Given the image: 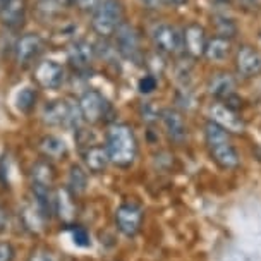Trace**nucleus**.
<instances>
[{"label":"nucleus","instance_id":"bb28decb","mask_svg":"<svg viewBox=\"0 0 261 261\" xmlns=\"http://www.w3.org/2000/svg\"><path fill=\"white\" fill-rule=\"evenodd\" d=\"M72 241H74V244L79 246V248H88V246H91L90 234H88L83 227H74L72 228Z\"/></svg>","mask_w":261,"mask_h":261},{"label":"nucleus","instance_id":"393cba45","mask_svg":"<svg viewBox=\"0 0 261 261\" xmlns=\"http://www.w3.org/2000/svg\"><path fill=\"white\" fill-rule=\"evenodd\" d=\"M86 186H88V174L79 165H72L71 170H69L67 189L71 191L74 196H77V194L85 193Z\"/></svg>","mask_w":261,"mask_h":261},{"label":"nucleus","instance_id":"20e7f679","mask_svg":"<svg viewBox=\"0 0 261 261\" xmlns=\"http://www.w3.org/2000/svg\"><path fill=\"white\" fill-rule=\"evenodd\" d=\"M43 122L48 125H67V127H79L83 115L79 110V105L67 103L65 100H54L48 101L43 107Z\"/></svg>","mask_w":261,"mask_h":261},{"label":"nucleus","instance_id":"7c9ffc66","mask_svg":"<svg viewBox=\"0 0 261 261\" xmlns=\"http://www.w3.org/2000/svg\"><path fill=\"white\" fill-rule=\"evenodd\" d=\"M7 223H9V215H7L6 208L0 206V234L7 230Z\"/></svg>","mask_w":261,"mask_h":261},{"label":"nucleus","instance_id":"6ab92c4d","mask_svg":"<svg viewBox=\"0 0 261 261\" xmlns=\"http://www.w3.org/2000/svg\"><path fill=\"white\" fill-rule=\"evenodd\" d=\"M83 160H85L88 170L93 172V174H101L110 162L105 146H88L83 151Z\"/></svg>","mask_w":261,"mask_h":261},{"label":"nucleus","instance_id":"1a4fd4ad","mask_svg":"<svg viewBox=\"0 0 261 261\" xmlns=\"http://www.w3.org/2000/svg\"><path fill=\"white\" fill-rule=\"evenodd\" d=\"M151 38L156 48L163 54H175L182 45V36L177 31V28L167 24V22H162V24L153 28Z\"/></svg>","mask_w":261,"mask_h":261},{"label":"nucleus","instance_id":"f3484780","mask_svg":"<svg viewBox=\"0 0 261 261\" xmlns=\"http://www.w3.org/2000/svg\"><path fill=\"white\" fill-rule=\"evenodd\" d=\"M55 179H57L55 167L52 165V162L46 160V158H41V160H38L31 167V186L52 189Z\"/></svg>","mask_w":261,"mask_h":261},{"label":"nucleus","instance_id":"423d86ee","mask_svg":"<svg viewBox=\"0 0 261 261\" xmlns=\"http://www.w3.org/2000/svg\"><path fill=\"white\" fill-rule=\"evenodd\" d=\"M43 48H45V41L40 35H36V33L22 35L21 38L17 40L16 46H14L16 62L22 65V67H26V65H30L33 60L43 52Z\"/></svg>","mask_w":261,"mask_h":261},{"label":"nucleus","instance_id":"b1692460","mask_svg":"<svg viewBox=\"0 0 261 261\" xmlns=\"http://www.w3.org/2000/svg\"><path fill=\"white\" fill-rule=\"evenodd\" d=\"M19 215H21V220H22V223H24V227L28 228V230H31V232H40L41 230V225H43L45 218L40 213V210L35 206V203L28 204V206L22 208Z\"/></svg>","mask_w":261,"mask_h":261},{"label":"nucleus","instance_id":"dca6fc26","mask_svg":"<svg viewBox=\"0 0 261 261\" xmlns=\"http://www.w3.org/2000/svg\"><path fill=\"white\" fill-rule=\"evenodd\" d=\"M69 62L79 72L90 69L93 62V46L86 40L74 41L71 48H69Z\"/></svg>","mask_w":261,"mask_h":261},{"label":"nucleus","instance_id":"0eeeda50","mask_svg":"<svg viewBox=\"0 0 261 261\" xmlns=\"http://www.w3.org/2000/svg\"><path fill=\"white\" fill-rule=\"evenodd\" d=\"M143 213L134 203H124L115 210V225L125 237H134L141 227Z\"/></svg>","mask_w":261,"mask_h":261},{"label":"nucleus","instance_id":"39448f33","mask_svg":"<svg viewBox=\"0 0 261 261\" xmlns=\"http://www.w3.org/2000/svg\"><path fill=\"white\" fill-rule=\"evenodd\" d=\"M77 105L79 110H81L83 119L90 124L100 122L107 115V110H109V103H107L105 96L96 90H88L83 93Z\"/></svg>","mask_w":261,"mask_h":261},{"label":"nucleus","instance_id":"f704fd0d","mask_svg":"<svg viewBox=\"0 0 261 261\" xmlns=\"http://www.w3.org/2000/svg\"><path fill=\"white\" fill-rule=\"evenodd\" d=\"M2 2H4V0H0V4H2Z\"/></svg>","mask_w":261,"mask_h":261},{"label":"nucleus","instance_id":"72a5a7b5","mask_svg":"<svg viewBox=\"0 0 261 261\" xmlns=\"http://www.w3.org/2000/svg\"><path fill=\"white\" fill-rule=\"evenodd\" d=\"M188 0H163V4H167V6H172V7H177V6H182L186 4Z\"/></svg>","mask_w":261,"mask_h":261},{"label":"nucleus","instance_id":"4be33fe9","mask_svg":"<svg viewBox=\"0 0 261 261\" xmlns=\"http://www.w3.org/2000/svg\"><path fill=\"white\" fill-rule=\"evenodd\" d=\"M62 14V4L60 0H36L35 4V16L40 21L48 22L54 21Z\"/></svg>","mask_w":261,"mask_h":261},{"label":"nucleus","instance_id":"2f4dec72","mask_svg":"<svg viewBox=\"0 0 261 261\" xmlns=\"http://www.w3.org/2000/svg\"><path fill=\"white\" fill-rule=\"evenodd\" d=\"M30 261H54V258L48 253H43V251H36V253L31 254Z\"/></svg>","mask_w":261,"mask_h":261},{"label":"nucleus","instance_id":"4468645a","mask_svg":"<svg viewBox=\"0 0 261 261\" xmlns=\"http://www.w3.org/2000/svg\"><path fill=\"white\" fill-rule=\"evenodd\" d=\"M160 119L163 125H165V130L170 136V139H174L177 143H182L186 136H188V127H186L182 114L175 109H163L160 112Z\"/></svg>","mask_w":261,"mask_h":261},{"label":"nucleus","instance_id":"f03ea898","mask_svg":"<svg viewBox=\"0 0 261 261\" xmlns=\"http://www.w3.org/2000/svg\"><path fill=\"white\" fill-rule=\"evenodd\" d=\"M204 138H206L210 155L217 165H220L225 170L236 169L239 165V156H237V151L225 129H222L215 122H208L204 127Z\"/></svg>","mask_w":261,"mask_h":261},{"label":"nucleus","instance_id":"f8f14e48","mask_svg":"<svg viewBox=\"0 0 261 261\" xmlns=\"http://www.w3.org/2000/svg\"><path fill=\"white\" fill-rule=\"evenodd\" d=\"M210 115H212V122L220 125L227 133H242L244 130V122L228 105L215 103L210 109Z\"/></svg>","mask_w":261,"mask_h":261},{"label":"nucleus","instance_id":"c85d7f7f","mask_svg":"<svg viewBox=\"0 0 261 261\" xmlns=\"http://www.w3.org/2000/svg\"><path fill=\"white\" fill-rule=\"evenodd\" d=\"M153 90H156V79L153 76H144L139 81V91L146 95V93H151Z\"/></svg>","mask_w":261,"mask_h":261},{"label":"nucleus","instance_id":"9d476101","mask_svg":"<svg viewBox=\"0 0 261 261\" xmlns=\"http://www.w3.org/2000/svg\"><path fill=\"white\" fill-rule=\"evenodd\" d=\"M64 77V67L55 60H43L35 69L36 83L45 90H57V88L62 86Z\"/></svg>","mask_w":261,"mask_h":261},{"label":"nucleus","instance_id":"ddd939ff","mask_svg":"<svg viewBox=\"0 0 261 261\" xmlns=\"http://www.w3.org/2000/svg\"><path fill=\"white\" fill-rule=\"evenodd\" d=\"M26 7V0H4L0 4V22L9 30L19 28L24 21Z\"/></svg>","mask_w":261,"mask_h":261},{"label":"nucleus","instance_id":"2eb2a0df","mask_svg":"<svg viewBox=\"0 0 261 261\" xmlns=\"http://www.w3.org/2000/svg\"><path fill=\"white\" fill-rule=\"evenodd\" d=\"M54 213H57L60 222L71 223L76 217L74 194L67 188H60L54 193Z\"/></svg>","mask_w":261,"mask_h":261},{"label":"nucleus","instance_id":"aec40b11","mask_svg":"<svg viewBox=\"0 0 261 261\" xmlns=\"http://www.w3.org/2000/svg\"><path fill=\"white\" fill-rule=\"evenodd\" d=\"M38 148L46 160H62L67 155V144L64 143V139H60L57 136L41 138Z\"/></svg>","mask_w":261,"mask_h":261},{"label":"nucleus","instance_id":"7ed1b4c3","mask_svg":"<svg viewBox=\"0 0 261 261\" xmlns=\"http://www.w3.org/2000/svg\"><path fill=\"white\" fill-rule=\"evenodd\" d=\"M122 24V4L120 0H101L93 11L91 28L96 35L109 38Z\"/></svg>","mask_w":261,"mask_h":261},{"label":"nucleus","instance_id":"412c9836","mask_svg":"<svg viewBox=\"0 0 261 261\" xmlns=\"http://www.w3.org/2000/svg\"><path fill=\"white\" fill-rule=\"evenodd\" d=\"M230 41H228L225 36H213L212 40L206 41V48H204V55H206L208 60H213V62H222L228 57L230 54Z\"/></svg>","mask_w":261,"mask_h":261},{"label":"nucleus","instance_id":"473e14b6","mask_svg":"<svg viewBox=\"0 0 261 261\" xmlns=\"http://www.w3.org/2000/svg\"><path fill=\"white\" fill-rule=\"evenodd\" d=\"M141 2L146 6L148 9H158L163 4V0H141Z\"/></svg>","mask_w":261,"mask_h":261},{"label":"nucleus","instance_id":"a878e982","mask_svg":"<svg viewBox=\"0 0 261 261\" xmlns=\"http://www.w3.org/2000/svg\"><path fill=\"white\" fill-rule=\"evenodd\" d=\"M36 103V91L33 88H22L21 91H17L16 95V109L22 112V114H28Z\"/></svg>","mask_w":261,"mask_h":261},{"label":"nucleus","instance_id":"f257e3e1","mask_svg":"<svg viewBox=\"0 0 261 261\" xmlns=\"http://www.w3.org/2000/svg\"><path fill=\"white\" fill-rule=\"evenodd\" d=\"M107 155L109 160L117 167L133 165L138 155V141L133 129L125 124H114L107 133Z\"/></svg>","mask_w":261,"mask_h":261},{"label":"nucleus","instance_id":"5701e85b","mask_svg":"<svg viewBox=\"0 0 261 261\" xmlns=\"http://www.w3.org/2000/svg\"><path fill=\"white\" fill-rule=\"evenodd\" d=\"M234 88H236V81L230 74H217L210 81V93L218 98H228L234 93Z\"/></svg>","mask_w":261,"mask_h":261},{"label":"nucleus","instance_id":"cd10ccee","mask_svg":"<svg viewBox=\"0 0 261 261\" xmlns=\"http://www.w3.org/2000/svg\"><path fill=\"white\" fill-rule=\"evenodd\" d=\"M101 0H72V4L83 12H93Z\"/></svg>","mask_w":261,"mask_h":261},{"label":"nucleus","instance_id":"a211bd4d","mask_svg":"<svg viewBox=\"0 0 261 261\" xmlns=\"http://www.w3.org/2000/svg\"><path fill=\"white\" fill-rule=\"evenodd\" d=\"M184 46L186 50L193 55V57H199L204 55V48H206V35L204 30L199 24H189L184 31Z\"/></svg>","mask_w":261,"mask_h":261},{"label":"nucleus","instance_id":"c756f323","mask_svg":"<svg viewBox=\"0 0 261 261\" xmlns=\"http://www.w3.org/2000/svg\"><path fill=\"white\" fill-rule=\"evenodd\" d=\"M14 251L11 242H0V261H12L14 259Z\"/></svg>","mask_w":261,"mask_h":261},{"label":"nucleus","instance_id":"6e6552de","mask_svg":"<svg viewBox=\"0 0 261 261\" xmlns=\"http://www.w3.org/2000/svg\"><path fill=\"white\" fill-rule=\"evenodd\" d=\"M115 45L122 57L129 60H138L141 55V48H139V35L130 24H122L119 26V30L115 31Z\"/></svg>","mask_w":261,"mask_h":261},{"label":"nucleus","instance_id":"9b49d317","mask_svg":"<svg viewBox=\"0 0 261 261\" xmlns=\"http://www.w3.org/2000/svg\"><path fill=\"white\" fill-rule=\"evenodd\" d=\"M236 69L244 77L256 76V74L261 72V55L253 46L242 45L236 55Z\"/></svg>","mask_w":261,"mask_h":261}]
</instances>
